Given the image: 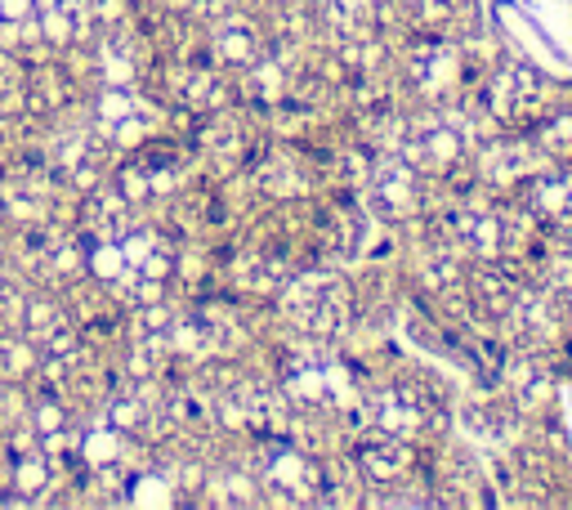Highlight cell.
Returning <instances> with one entry per match:
<instances>
[{"instance_id":"7a4b0ae2","label":"cell","mask_w":572,"mask_h":510,"mask_svg":"<svg viewBox=\"0 0 572 510\" xmlns=\"http://www.w3.org/2000/svg\"><path fill=\"white\" fill-rule=\"evenodd\" d=\"M363 188H367L372 215H381L385 224H407L425 206V175L416 166H407L398 153H376L367 161Z\"/></svg>"},{"instance_id":"30bf717a","label":"cell","mask_w":572,"mask_h":510,"mask_svg":"<svg viewBox=\"0 0 572 510\" xmlns=\"http://www.w3.org/2000/svg\"><path fill=\"white\" fill-rule=\"evenodd\" d=\"M241 90H246L255 104H286V90H292V72H286L282 59H264V55H259V59L246 68Z\"/></svg>"},{"instance_id":"7c38bea8","label":"cell","mask_w":572,"mask_h":510,"mask_svg":"<svg viewBox=\"0 0 572 510\" xmlns=\"http://www.w3.org/2000/svg\"><path fill=\"white\" fill-rule=\"evenodd\" d=\"M28 416H32V425H37L41 434H50V430H63V425H68V408H63V399H41Z\"/></svg>"},{"instance_id":"277c9868","label":"cell","mask_w":572,"mask_h":510,"mask_svg":"<svg viewBox=\"0 0 572 510\" xmlns=\"http://www.w3.org/2000/svg\"><path fill=\"white\" fill-rule=\"evenodd\" d=\"M407 81L421 99L438 104L447 95H461L465 86V50L447 37H421L407 50Z\"/></svg>"},{"instance_id":"6da1fadb","label":"cell","mask_w":572,"mask_h":510,"mask_svg":"<svg viewBox=\"0 0 572 510\" xmlns=\"http://www.w3.org/2000/svg\"><path fill=\"white\" fill-rule=\"evenodd\" d=\"M259 492L273 506H318L323 497V461L296 448L292 439H268Z\"/></svg>"},{"instance_id":"52a82bcc","label":"cell","mask_w":572,"mask_h":510,"mask_svg":"<svg viewBox=\"0 0 572 510\" xmlns=\"http://www.w3.org/2000/svg\"><path fill=\"white\" fill-rule=\"evenodd\" d=\"M305 188H309V170L300 157L268 153L259 161V193H268L273 202H296V197H305Z\"/></svg>"},{"instance_id":"8fae6325","label":"cell","mask_w":572,"mask_h":510,"mask_svg":"<svg viewBox=\"0 0 572 510\" xmlns=\"http://www.w3.org/2000/svg\"><path fill=\"white\" fill-rule=\"evenodd\" d=\"M206 497L210 501H219V506H255V501H264V492H259V479H250V474H215V479H206Z\"/></svg>"},{"instance_id":"8992f818","label":"cell","mask_w":572,"mask_h":510,"mask_svg":"<svg viewBox=\"0 0 572 510\" xmlns=\"http://www.w3.org/2000/svg\"><path fill=\"white\" fill-rule=\"evenodd\" d=\"M259 59V32L241 14H219L210 28V63L224 72H246Z\"/></svg>"},{"instance_id":"4fadbf2b","label":"cell","mask_w":572,"mask_h":510,"mask_svg":"<svg viewBox=\"0 0 572 510\" xmlns=\"http://www.w3.org/2000/svg\"><path fill=\"white\" fill-rule=\"evenodd\" d=\"M37 14V0H0V19H32Z\"/></svg>"},{"instance_id":"5b68a950","label":"cell","mask_w":572,"mask_h":510,"mask_svg":"<svg viewBox=\"0 0 572 510\" xmlns=\"http://www.w3.org/2000/svg\"><path fill=\"white\" fill-rule=\"evenodd\" d=\"M354 465L363 470L367 488H385V483H403L421 470V452L412 448V439H398V434H385L376 430L372 439L358 443L354 452Z\"/></svg>"},{"instance_id":"9c48e42d","label":"cell","mask_w":572,"mask_h":510,"mask_svg":"<svg viewBox=\"0 0 572 510\" xmlns=\"http://www.w3.org/2000/svg\"><path fill=\"white\" fill-rule=\"evenodd\" d=\"M126 434L103 416V421H95L90 430H81L77 434V457H81V465L86 470H99V465H112V461H126Z\"/></svg>"},{"instance_id":"5bb4252c","label":"cell","mask_w":572,"mask_h":510,"mask_svg":"<svg viewBox=\"0 0 572 510\" xmlns=\"http://www.w3.org/2000/svg\"><path fill=\"white\" fill-rule=\"evenodd\" d=\"M41 6H55V10H72V14H77L86 0H37V10H41Z\"/></svg>"},{"instance_id":"3957f363","label":"cell","mask_w":572,"mask_h":510,"mask_svg":"<svg viewBox=\"0 0 572 510\" xmlns=\"http://www.w3.org/2000/svg\"><path fill=\"white\" fill-rule=\"evenodd\" d=\"M483 108H487V117H492L501 130H527V126L541 117V108H545V81H541L536 68H527V63H505V68L487 81Z\"/></svg>"},{"instance_id":"ba28073f","label":"cell","mask_w":572,"mask_h":510,"mask_svg":"<svg viewBox=\"0 0 572 510\" xmlns=\"http://www.w3.org/2000/svg\"><path fill=\"white\" fill-rule=\"evenodd\" d=\"M10 497H14V501H32V506L55 497V470H50L46 452H23V457H14Z\"/></svg>"}]
</instances>
